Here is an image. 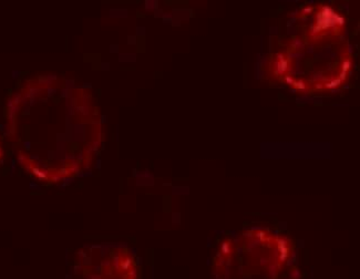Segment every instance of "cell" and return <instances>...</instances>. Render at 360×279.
<instances>
[{
    "label": "cell",
    "mask_w": 360,
    "mask_h": 279,
    "mask_svg": "<svg viewBox=\"0 0 360 279\" xmlns=\"http://www.w3.org/2000/svg\"><path fill=\"white\" fill-rule=\"evenodd\" d=\"M72 279H138V266L128 248H84L77 255Z\"/></svg>",
    "instance_id": "3"
},
{
    "label": "cell",
    "mask_w": 360,
    "mask_h": 279,
    "mask_svg": "<svg viewBox=\"0 0 360 279\" xmlns=\"http://www.w3.org/2000/svg\"><path fill=\"white\" fill-rule=\"evenodd\" d=\"M294 32L267 63V74L296 93L338 91L349 82L354 56L344 13L326 4L292 15Z\"/></svg>",
    "instance_id": "1"
},
{
    "label": "cell",
    "mask_w": 360,
    "mask_h": 279,
    "mask_svg": "<svg viewBox=\"0 0 360 279\" xmlns=\"http://www.w3.org/2000/svg\"><path fill=\"white\" fill-rule=\"evenodd\" d=\"M235 261L250 274L276 279L294 253V243L288 236L263 227L244 231L234 240Z\"/></svg>",
    "instance_id": "2"
}]
</instances>
